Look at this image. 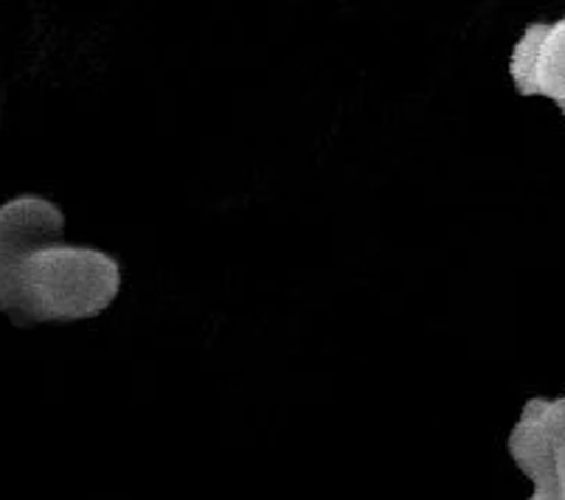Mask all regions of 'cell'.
Masks as SVG:
<instances>
[{"instance_id":"obj_4","label":"cell","mask_w":565,"mask_h":500,"mask_svg":"<svg viewBox=\"0 0 565 500\" xmlns=\"http://www.w3.org/2000/svg\"><path fill=\"white\" fill-rule=\"evenodd\" d=\"M546 425H548V433H552L554 456H557L559 500H565V396H557V400H548Z\"/></svg>"},{"instance_id":"obj_3","label":"cell","mask_w":565,"mask_h":500,"mask_svg":"<svg viewBox=\"0 0 565 500\" xmlns=\"http://www.w3.org/2000/svg\"><path fill=\"white\" fill-rule=\"evenodd\" d=\"M546 396L529 400L507 442L515 467L532 481L529 500H559L557 456H554V442L546 425Z\"/></svg>"},{"instance_id":"obj_2","label":"cell","mask_w":565,"mask_h":500,"mask_svg":"<svg viewBox=\"0 0 565 500\" xmlns=\"http://www.w3.org/2000/svg\"><path fill=\"white\" fill-rule=\"evenodd\" d=\"M512 85L521 96H546L565 105V18L557 23H532L510 56Z\"/></svg>"},{"instance_id":"obj_5","label":"cell","mask_w":565,"mask_h":500,"mask_svg":"<svg viewBox=\"0 0 565 500\" xmlns=\"http://www.w3.org/2000/svg\"><path fill=\"white\" fill-rule=\"evenodd\" d=\"M559 110H563V116H565V105H559Z\"/></svg>"},{"instance_id":"obj_1","label":"cell","mask_w":565,"mask_h":500,"mask_svg":"<svg viewBox=\"0 0 565 500\" xmlns=\"http://www.w3.org/2000/svg\"><path fill=\"white\" fill-rule=\"evenodd\" d=\"M121 292V267L99 247L54 236L29 247L0 278V309L18 327L85 321L105 312Z\"/></svg>"}]
</instances>
